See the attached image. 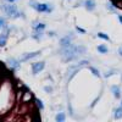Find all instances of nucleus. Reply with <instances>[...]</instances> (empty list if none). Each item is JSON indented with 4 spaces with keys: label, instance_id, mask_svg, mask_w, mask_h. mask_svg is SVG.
Segmentation results:
<instances>
[{
    "label": "nucleus",
    "instance_id": "obj_1",
    "mask_svg": "<svg viewBox=\"0 0 122 122\" xmlns=\"http://www.w3.org/2000/svg\"><path fill=\"white\" fill-rule=\"evenodd\" d=\"M61 55L64 56V60L65 61H72L75 59H77V56L79 55L78 51H77V46L71 44L66 48H62V50H61Z\"/></svg>",
    "mask_w": 122,
    "mask_h": 122
},
{
    "label": "nucleus",
    "instance_id": "obj_2",
    "mask_svg": "<svg viewBox=\"0 0 122 122\" xmlns=\"http://www.w3.org/2000/svg\"><path fill=\"white\" fill-rule=\"evenodd\" d=\"M3 10L4 12L11 18H18V17H23V14L18 11V9L16 5H14L12 3H9V4H4L3 5Z\"/></svg>",
    "mask_w": 122,
    "mask_h": 122
},
{
    "label": "nucleus",
    "instance_id": "obj_3",
    "mask_svg": "<svg viewBox=\"0 0 122 122\" xmlns=\"http://www.w3.org/2000/svg\"><path fill=\"white\" fill-rule=\"evenodd\" d=\"M29 5L32 6L33 9H36L38 12H51L53 11V6L50 4H39V3H36V1H30Z\"/></svg>",
    "mask_w": 122,
    "mask_h": 122
},
{
    "label": "nucleus",
    "instance_id": "obj_4",
    "mask_svg": "<svg viewBox=\"0 0 122 122\" xmlns=\"http://www.w3.org/2000/svg\"><path fill=\"white\" fill-rule=\"evenodd\" d=\"M44 67H45V62H43V61L32 64V72H33V75H38L40 71L44 70Z\"/></svg>",
    "mask_w": 122,
    "mask_h": 122
},
{
    "label": "nucleus",
    "instance_id": "obj_5",
    "mask_svg": "<svg viewBox=\"0 0 122 122\" xmlns=\"http://www.w3.org/2000/svg\"><path fill=\"white\" fill-rule=\"evenodd\" d=\"M6 62H7V65L10 66V68H11L12 71H17L20 67H21V64H20L21 61L16 60V59H7Z\"/></svg>",
    "mask_w": 122,
    "mask_h": 122
},
{
    "label": "nucleus",
    "instance_id": "obj_6",
    "mask_svg": "<svg viewBox=\"0 0 122 122\" xmlns=\"http://www.w3.org/2000/svg\"><path fill=\"white\" fill-rule=\"evenodd\" d=\"M40 54V51H34V53H28V54H25V55H22V57L20 59V61L21 62H25V61H28V60H30V59H33V57H36V56H38Z\"/></svg>",
    "mask_w": 122,
    "mask_h": 122
},
{
    "label": "nucleus",
    "instance_id": "obj_7",
    "mask_svg": "<svg viewBox=\"0 0 122 122\" xmlns=\"http://www.w3.org/2000/svg\"><path fill=\"white\" fill-rule=\"evenodd\" d=\"M72 38H73L72 36H66V37H64V38H61L60 45L62 46V48H66V46L71 45V44H72V43H71V39H72Z\"/></svg>",
    "mask_w": 122,
    "mask_h": 122
},
{
    "label": "nucleus",
    "instance_id": "obj_8",
    "mask_svg": "<svg viewBox=\"0 0 122 122\" xmlns=\"http://www.w3.org/2000/svg\"><path fill=\"white\" fill-rule=\"evenodd\" d=\"M7 32H9V29L6 28V32L0 33V48H3V46H5V45H6V42H7V37H9Z\"/></svg>",
    "mask_w": 122,
    "mask_h": 122
},
{
    "label": "nucleus",
    "instance_id": "obj_9",
    "mask_svg": "<svg viewBox=\"0 0 122 122\" xmlns=\"http://www.w3.org/2000/svg\"><path fill=\"white\" fill-rule=\"evenodd\" d=\"M84 4H86V9L88 10V11H93V10L95 9V3L93 1V0H87Z\"/></svg>",
    "mask_w": 122,
    "mask_h": 122
},
{
    "label": "nucleus",
    "instance_id": "obj_10",
    "mask_svg": "<svg viewBox=\"0 0 122 122\" xmlns=\"http://www.w3.org/2000/svg\"><path fill=\"white\" fill-rule=\"evenodd\" d=\"M111 90L114 92L115 98H120L121 97V90H120V87L118 86H112V87H111Z\"/></svg>",
    "mask_w": 122,
    "mask_h": 122
},
{
    "label": "nucleus",
    "instance_id": "obj_11",
    "mask_svg": "<svg viewBox=\"0 0 122 122\" xmlns=\"http://www.w3.org/2000/svg\"><path fill=\"white\" fill-rule=\"evenodd\" d=\"M44 28H45V25L42 23V22H40V23L36 22V23L33 25V29H34V30H43Z\"/></svg>",
    "mask_w": 122,
    "mask_h": 122
},
{
    "label": "nucleus",
    "instance_id": "obj_12",
    "mask_svg": "<svg viewBox=\"0 0 122 122\" xmlns=\"http://www.w3.org/2000/svg\"><path fill=\"white\" fill-rule=\"evenodd\" d=\"M97 49H98V51H99L100 54H106V53L109 51L107 46H106V45H103V44H101V45H99Z\"/></svg>",
    "mask_w": 122,
    "mask_h": 122
},
{
    "label": "nucleus",
    "instance_id": "obj_13",
    "mask_svg": "<svg viewBox=\"0 0 122 122\" xmlns=\"http://www.w3.org/2000/svg\"><path fill=\"white\" fill-rule=\"evenodd\" d=\"M56 122H64L65 121V118H66V116H65V114L64 112H59L57 115H56Z\"/></svg>",
    "mask_w": 122,
    "mask_h": 122
},
{
    "label": "nucleus",
    "instance_id": "obj_14",
    "mask_svg": "<svg viewBox=\"0 0 122 122\" xmlns=\"http://www.w3.org/2000/svg\"><path fill=\"white\" fill-rule=\"evenodd\" d=\"M110 1L114 4V6L116 9H121L122 10V0H110Z\"/></svg>",
    "mask_w": 122,
    "mask_h": 122
},
{
    "label": "nucleus",
    "instance_id": "obj_15",
    "mask_svg": "<svg viewBox=\"0 0 122 122\" xmlns=\"http://www.w3.org/2000/svg\"><path fill=\"white\" fill-rule=\"evenodd\" d=\"M115 118H122V106L115 110Z\"/></svg>",
    "mask_w": 122,
    "mask_h": 122
},
{
    "label": "nucleus",
    "instance_id": "obj_16",
    "mask_svg": "<svg viewBox=\"0 0 122 122\" xmlns=\"http://www.w3.org/2000/svg\"><path fill=\"white\" fill-rule=\"evenodd\" d=\"M6 28V20L4 17H0V29Z\"/></svg>",
    "mask_w": 122,
    "mask_h": 122
},
{
    "label": "nucleus",
    "instance_id": "obj_17",
    "mask_svg": "<svg viewBox=\"0 0 122 122\" xmlns=\"http://www.w3.org/2000/svg\"><path fill=\"white\" fill-rule=\"evenodd\" d=\"M98 37L101 38V39H104V40H109V39H110L109 36H107L106 33H103V32H99V33H98Z\"/></svg>",
    "mask_w": 122,
    "mask_h": 122
},
{
    "label": "nucleus",
    "instance_id": "obj_18",
    "mask_svg": "<svg viewBox=\"0 0 122 122\" xmlns=\"http://www.w3.org/2000/svg\"><path fill=\"white\" fill-rule=\"evenodd\" d=\"M36 103H37V106H38L39 110H43V109H44V104H43V101H42V100L36 99Z\"/></svg>",
    "mask_w": 122,
    "mask_h": 122
},
{
    "label": "nucleus",
    "instance_id": "obj_19",
    "mask_svg": "<svg viewBox=\"0 0 122 122\" xmlns=\"http://www.w3.org/2000/svg\"><path fill=\"white\" fill-rule=\"evenodd\" d=\"M89 70L92 71V72H93V75L94 76H97V77H100V73H99V71L95 68V67H89Z\"/></svg>",
    "mask_w": 122,
    "mask_h": 122
},
{
    "label": "nucleus",
    "instance_id": "obj_20",
    "mask_svg": "<svg viewBox=\"0 0 122 122\" xmlns=\"http://www.w3.org/2000/svg\"><path fill=\"white\" fill-rule=\"evenodd\" d=\"M77 30H78V32H81V33H86V30L83 28H81V27H77Z\"/></svg>",
    "mask_w": 122,
    "mask_h": 122
},
{
    "label": "nucleus",
    "instance_id": "obj_21",
    "mask_svg": "<svg viewBox=\"0 0 122 122\" xmlns=\"http://www.w3.org/2000/svg\"><path fill=\"white\" fill-rule=\"evenodd\" d=\"M117 18H118V21L122 23V15H118V16H117Z\"/></svg>",
    "mask_w": 122,
    "mask_h": 122
},
{
    "label": "nucleus",
    "instance_id": "obj_22",
    "mask_svg": "<svg viewBox=\"0 0 122 122\" xmlns=\"http://www.w3.org/2000/svg\"><path fill=\"white\" fill-rule=\"evenodd\" d=\"M45 90H46V92H51L53 89H51V88H50V87H45Z\"/></svg>",
    "mask_w": 122,
    "mask_h": 122
},
{
    "label": "nucleus",
    "instance_id": "obj_23",
    "mask_svg": "<svg viewBox=\"0 0 122 122\" xmlns=\"http://www.w3.org/2000/svg\"><path fill=\"white\" fill-rule=\"evenodd\" d=\"M118 53H120V55H121V56H122V46H121V48H120V50H118Z\"/></svg>",
    "mask_w": 122,
    "mask_h": 122
},
{
    "label": "nucleus",
    "instance_id": "obj_24",
    "mask_svg": "<svg viewBox=\"0 0 122 122\" xmlns=\"http://www.w3.org/2000/svg\"><path fill=\"white\" fill-rule=\"evenodd\" d=\"M49 36H50V37H51V36H55V33H54V32H49Z\"/></svg>",
    "mask_w": 122,
    "mask_h": 122
},
{
    "label": "nucleus",
    "instance_id": "obj_25",
    "mask_svg": "<svg viewBox=\"0 0 122 122\" xmlns=\"http://www.w3.org/2000/svg\"><path fill=\"white\" fill-rule=\"evenodd\" d=\"M7 3H14V1H16V0H6Z\"/></svg>",
    "mask_w": 122,
    "mask_h": 122
},
{
    "label": "nucleus",
    "instance_id": "obj_26",
    "mask_svg": "<svg viewBox=\"0 0 122 122\" xmlns=\"http://www.w3.org/2000/svg\"><path fill=\"white\" fill-rule=\"evenodd\" d=\"M121 106H122V103H121Z\"/></svg>",
    "mask_w": 122,
    "mask_h": 122
}]
</instances>
